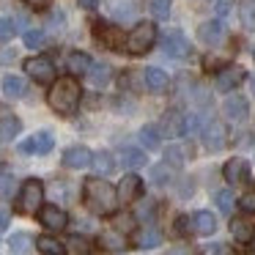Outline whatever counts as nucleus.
Segmentation results:
<instances>
[{"mask_svg":"<svg viewBox=\"0 0 255 255\" xmlns=\"http://www.w3.org/2000/svg\"><path fill=\"white\" fill-rule=\"evenodd\" d=\"M83 200L96 217H110L118 206L116 187L107 184L105 178H88V181L83 184Z\"/></svg>","mask_w":255,"mask_h":255,"instance_id":"obj_1","label":"nucleus"},{"mask_svg":"<svg viewBox=\"0 0 255 255\" xmlns=\"http://www.w3.org/2000/svg\"><path fill=\"white\" fill-rule=\"evenodd\" d=\"M80 99H83V88L74 77H61V80H52V88L47 94V102L50 107L58 113V116H69V113L77 110Z\"/></svg>","mask_w":255,"mask_h":255,"instance_id":"obj_2","label":"nucleus"},{"mask_svg":"<svg viewBox=\"0 0 255 255\" xmlns=\"http://www.w3.org/2000/svg\"><path fill=\"white\" fill-rule=\"evenodd\" d=\"M44 203V184L39 178H28L17 195V211L19 214H36Z\"/></svg>","mask_w":255,"mask_h":255,"instance_id":"obj_3","label":"nucleus"},{"mask_svg":"<svg viewBox=\"0 0 255 255\" xmlns=\"http://www.w3.org/2000/svg\"><path fill=\"white\" fill-rule=\"evenodd\" d=\"M154 44H156L154 22H137V25H134V30L127 36V41H124L127 52H132V55H143V52H148Z\"/></svg>","mask_w":255,"mask_h":255,"instance_id":"obj_4","label":"nucleus"},{"mask_svg":"<svg viewBox=\"0 0 255 255\" xmlns=\"http://www.w3.org/2000/svg\"><path fill=\"white\" fill-rule=\"evenodd\" d=\"M25 72H28L30 80H36L41 85H52V80H55V66L47 58H30V61H25Z\"/></svg>","mask_w":255,"mask_h":255,"instance_id":"obj_5","label":"nucleus"},{"mask_svg":"<svg viewBox=\"0 0 255 255\" xmlns=\"http://www.w3.org/2000/svg\"><path fill=\"white\" fill-rule=\"evenodd\" d=\"M39 222L47 228V231H63V228L69 225V217H66V211L61 209V206H55V203H47V206H41L39 211Z\"/></svg>","mask_w":255,"mask_h":255,"instance_id":"obj_6","label":"nucleus"},{"mask_svg":"<svg viewBox=\"0 0 255 255\" xmlns=\"http://www.w3.org/2000/svg\"><path fill=\"white\" fill-rule=\"evenodd\" d=\"M162 50H165V55L184 58L189 52V41L184 39V33L178 28H167L165 36H162Z\"/></svg>","mask_w":255,"mask_h":255,"instance_id":"obj_7","label":"nucleus"},{"mask_svg":"<svg viewBox=\"0 0 255 255\" xmlns=\"http://www.w3.org/2000/svg\"><path fill=\"white\" fill-rule=\"evenodd\" d=\"M198 39L203 41L206 47H220L225 44V25L220 19H209L198 28Z\"/></svg>","mask_w":255,"mask_h":255,"instance_id":"obj_8","label":"nucleus"},{"mask_svg":"<svg viewBox=\"0 0 255 255\" xmlns=\"http://www.w3.org/2000/svg\"><path fill=\"white\" fill-rule=\"evenodd\" d=\"M116 195H118L121 203H132V200H137L140 195H143V178L134 176V173L124 176L121 184H118V189H116Z\"/></svg>","mask_w":255,"mask_h":255,"instance_id":"obj_9","label":"nucleus"},{"mask_svg":"<svg viewBox=\"0 0 255 255\" xmlns=\"http://www.w3.org/2000/svg\"><path fill=\"white\" fill-rule=\"evenodd\" d=\"M203 143H206V148H209V151H222V148H225V143H228L225 127H222L220 121H209L203 127Z\"/></svg>","mask_w":255,"mask_h":255,"instance_id":"obj_10","label":"nucleus"},{"mask_svg":"<svg viewBox=\"0 0 255 255\" xmlns=\"http://www.w3.org/2000/svg\"><path fill=\"white\" fill-rule=\"evenodd\" d=\"M222 110H225V118H228V121H233V124L247 121V116H250V110H247V99H244V96H239V94L228 96L225 105H222Z\"/></svg>","mask_w":255,"mask_h":255,"instance_id":"obj_11","label":"nucleus"},{"mask_svg":"<svg viewBox=\"0 0 255 255\" xmlns=\"http://www.w3.org/2000/svg\"><path fill=\"white\" fill-rule=\"evenodd\" d=\"M94 33H96V39H99V44L110 47V50H124L127 36H124L118 28H113V25H96Z\"/></svg>","mask_w":255,"mask_h":255,"instance_id":"obj_12","label":"nucleus"},{"mask_svg":"<svg viewBox=\"0 0 255 255\" xmlns=\"http://www.w3.org/2000/svg\"><path fill=\"white\" fill-rule=\"evenodd\" d=\"M19 151H22V154H50L52 151V134L39 132V134H33V137L22 140V143H19Z\"/></svg>","mask_w":255,"mask_h":255,"instance_id":"obj_13","label":"nucleus"},{"mask_svg":"<svg viewBox=\"0 0 255 255\" xmlns=\"http://www.w3.org/2000/svg\"><path fill=\"white\" fill-rule=\"evenodd\" d=\"M242 80H244L242 69H239V66H228V69H222V72H217L214 88L217 91H233V88H239V85H242Z\"/></svg>","mask_w":255,"mask_h":255,"instance_id":"obj_14","label":"nucleus"},{"mask_svg":"<svg viewBox=\"0 0 255 255\" xmlns=\"http://www.w3.org/2000/svg\"><path fill=\"white\" fill-rule=\"evenodd\" d=\"M222 173H225V181H231V184L250 181V165H247V159H239V156L236 159H228Z\"/></svg>","mask_w":255,"mask_h":255,"instance_id":"obj_15","label":"nucleus"},{"mask_svg":"<svg viewBox=\"0 0 255 255\" xmlns=\"http://www.w3.org/2000/svg\"><path fill=\"white\" fill-rule=\"evenodd\" d=\"M91 151L85 148V145H72V148L63 151V165L72 167V170H83V167L91 165Z\"/></svg>","mask_w":255,"mask_h":255,"instance_id":"obj_16","label":"nucleus"},{"mask_svg":"<svg viewBox=\"0 0 255 255\" xmlns=\"http://www.w3.org/2000/svg\"><path fill=\"white\" fill-rule=\"evenodd\" d=\"M0 88H3V96H6V99H22V96L28 94V85H25V80L17 77V74H6Z\"/></svg>","mask_w":255,"mask_h":255,"instance_id":"obj_17","label":"nucleus"},{"mask_svg":"<svg viewBox=\"0 0 255 255\" xmlns=\"http://www.w3.org/2000/svg\"><path fill=\"white\" fill-rule=\"evenodd\" d=\"M143 80H145V88H148L151 94H165V91L170 88V80H167V74L159 72V69H145Z\"/></svg>","mask_w":255,"mask_h":255,"instance_id":"obj_18","label":"nucleus"},{"mask_svg":"<svg viewBox=\"0 0 255 255\" xmlns=\"http://www.w3.org/2000/svg\"><path fill=\"white\" fill-rule=\"evenodd\" d=\"M189 225H192V231L200 233V236H211V233L217 231V217L211 214V211H198Z\"/></svg>","mask_w":255,"mask_h":255,"instance_id":"obj_19","label":"nucleus"},{"mask_svg":"<svg viewBox=\"0 0 255 255\" xmlns=\"http://www.w3.org/2000/svg\"><path fill=\"white\" fill-rule=\"evenodd\" d=\"M184 124H187V118L178 110H170L162 118V132H165L167 137H178V134H184Z\"/></svg>","mask_w":255,"mask_h":255,"instance_id":"obj_20","label":"nucleus"},{"mask_svg":"<svg viewBox=\"0 0 255 255\" xmlns=\"http://www.w3.org/2000/svg\"><path fill=\"white\" fill-rule=\"evenodd\" d=\"M231 236L242 244H250L255 239V228L247 220H231Z\"/></svg>","mask_w":255,"mask_h":255,"instance_id":"obj_21","label":"nucleus"},{"mask_svg":"<svg viewBox=\"0 0 255 255\" xmlns=\"http://www.w3.org/2000/svg\"><path fill=\"white\" fill-rule=\"evenodd\" d=\"M36 250L41 255H66V244L52 239V236H39L36 239Z\"/></svg>","mask_w":255,"mask_h":255,"instance_id":"obj_22","label":"nucleus"},{"mask_svg":"<svg viewBox=\"0 0 255 255\" xmlns=\"http://www.w3.org/2000/svg\"><path fill=\"white\" fill-rule=\"evenodd\" d=\"M91 63H94V61H91L85 52H72V55H69V61H66V66H69V72H72L74 77H83V74H88Z\"/></svg>","mask_w":255,"mask_h":255,"instance_id":"obj_23","label":"nucleus"},{"mask_svg":"<svg viewBox=\"0 0 255 255\" xmlns=\"http://www.w3.org/2000/svg\"><path fill=\"white\" fill-rule=\"evenodd\" d=\"M121 165L127 170H137V167L145 165V151H137V148H124L121 151Z\"/></svg>","mask_w":255,"mask_h":255,"instance_id":"obj_24","label":"nucleus"},{"mask_svg":"<svg viewBox=\"0 0 255 255\" xmlns=\"http://www.w3.org/2000/svg\"><path fill=\"white\" fill-rule=\"evenodd\" d=\"M91 165H94V170L99 173V176H107V173H113L116 162H113V156L107 154V151H99V154L91 156Z\"/></svg>","mask_w":255,"mask_h":255,"instance_id":"obj_25","label":"nucleus"},{"mask_svg":"<svg viewBox=\"0 0 255 255\" xmlns=\"http://www.w3.org/2000/svg\"><path fill=\"white\" fill-rule=\"evenodd\" d=\"M162 244V233L156 231V228H145V231H140V236H137V247H143V250H154V247H159Z\"/></svg>","mask_w":255,"mask_h":255,"instance_id":"obj_26","label":"nucleus"},{"mask_svg":"<svg viewBox=\"0 0 255 255\" xmlns=\"http://www.w3.org/2000/svg\"><path fill=\"white\" fill-rule=\"evenodd\" d=\"M88 77L96 88H102V85H107V80H110V66H107V63H91Z\"/></svg>","mask_w":255,"mask_h":255,"instance_id":"obj_27","label":"nucleus"},{"mask_svg":"<svg viewBox=\"0 0 255 255\" xmlns=\"http://www.w3.org/2000/svg\"><path fill=\"white\" fill-rule=\"evenodd\" d=\"M140 143H143L145 151H156V148H159V143H162V140H159V129H156V127H143V129H140Z\"/></svg>","mask_w":255,"mask_h":255,"instance_id":"obj_28","label":"nucleus"},{"mask_svg":"<svg viewBox=\"0 0 255 255\" xmlns=\"http://www.w3.org/2000/svg\"><path fill=\"white\" fill-rule=\"evenodd\" d=\"M19 134V118L6 116L0 121V140H14Z\"/></svg>","mask_w":255,"mask_h":255,"instance_id":"obj_29","label":"nucleus"},{"mask_svg":"<svg viewBox=\"0 0 255 255\" xmlns=\"http://www.w3.org/2000/svg\"><path fill=\"white\" fill-rule=\"evenodd\" d=\"M239 17H242L244 28H255V0H242L239 3Z\"/></svg>","mask_w":255,"mask_h":255,"instance_id":"obj_30","label":"nucleus"},{"mask_svg":"<svg viewBox=\"0 0 255 255\" xmlns=\"http://www.w3.org/2000/svg\"><path fill=\"white\" fill-rule=\"evenodd\" d=\"M8 244H11V253L14 255H25L30 250V236H28V233H14V236L8 239Z\"/></svg>","mask_w":255,"mask_h":255,"instance_id":"obj_31","label":"nucleus"},{"mask_svg":"<svg viewBox=\"0 0 255 255\" xmlns=\"http://www.w3.org/2000/svg\"><path fill=\"white\" fill-rule=\"evenodd\" d=\"M69 247H72L74 255H91L94 253V244H91L85 236H72L69 239Z\"/></svg>","mask_w":255,"mask_h":255,"instance_id":"obj_32","label":"nucleus"},{"mask_svg":"<svg viewBox=\"0 0 255 255\" xmlns=\"http://www.w3.org/2000/svg\"><path fill=\"white\" fill-rule=\"evenodd\" d=\"M165 165L181 167V165H184V148H178V145H167V151H165Z\"/></svg>","mask_w":255,"mask_h":255,"instance_id":"obj_33","label":"nucleus"},{"mask_svg":"<svg viewBox=\"0 0 255 255\" xmlns=\"http://www.w3.org/2000/svg\"><path fill=\"white\" fill-rule=\"evenodd\" d=\"M44 44H47V39L41 30H25V47L28 50H41Z\"/></svg>","mask_w":255,"mask_h":255,"instance_id":"obj_34","label":"nucleus"},{"mask_svg":"<svg viewBox=\"0 0 255 255\" xmlns=\"http://www.w3.org/2000/svg\"><path fill=\"white\" fill-rule=\"evenodd\" d=\"M170 178H173V173H170V167H167V165H156L154 170H151V181L159 184V187L170 184Z\"/></svg>","mask_w":255,"mask_h":255,"instance_id":"obj_35","label":"nucleus"},{"mask_svg":"<svg viewBox=\"0 0 255 255\" xmlns=\"http://www.w3.org/2000/svg\"><path fill=\"white\" fill-rule=\"evenodd\" d=\"M233 203H236V200H233V192H231V189H222V192H217V206H220L222 214H231V211H233Z\"/></svg>","mask_w":255,"mask_h":255,"instance_id":"obj_36","label":"nucleus"},{"mask_svg":"<svg viewBox=\"0 0 255 255\" xmlns=\"http://www.w3.org/2000/svg\"><path fill=\"white\" fill-rule=\"evenodd\" d=\"M99 242H102V247H107V250H124V247H127L124 236H118V233H105Z\"/></svg>","mask_w":255,"mask_h":255,"instance_id":"obj_37","label":"nucleus"},{"mask_svg":"<svg viewBox=\"0 0 255 255\" xmlns=\"http://www.w3.org/2000/svg\"><path fill=\"white\" fill-rule=\"evenodd\" d=\"M14 195V176L0 173V198H11Z\"/></svg>","mask_w":255,"mask_h":255,"instance_id":"obj_38","label":"nucleus"},{"mask_svg":"<svg viewBox=\"0 0 255 255\" xmlns=\"http://www.w3.org/2000/svg\"><path fill=\"white\" fill-rule=\"evenodd\" d=\"M151 11H154V17L167 19V14H170V0H154L151 3Z\"/></svg>","mask_w":255,"mask_h":255,"instance_id":"obj_39","label":"nucleus"},{"mask_svg":"<svg viewBox=\"0 0 255 255\" xmlns=\"http://www.w3.org/2000/svg\"><path fill=\"white\" fill-rule=\"evenodd\" d=\"M239 206H242V211H247V214H255V192H247L239 200Z\"/></svg>","mask_w":255,"mask_h":255,"instance_id":"obj_40","label":"nucleus"},{"mask_svg":"<svg viewBox=\"0 0 255 255\" xmlns=\"http://www.w3.org/2000/svg\"><path fill=\"white\" fill-rule=\"evenodd\" d=\"M11 33H14V22L11 19H0V41L11 39Z\"/></svg>","mask_w":255,"mask_h":255,"instance_id":"obj_41","label":"nucleus"},{"mask_svg":"<svg viewBox=\"0 0 255 255\" xmlns=\"http://www.w3.org/2000/svg\"><path fill=\"white\" fill-rule=\"evenodd\" d=\"M116 228H118V231H129V228H132V217H118Z\"/></svg>","mask_w":255,"mask_h":255,"instance_id":"obj_42","label":"nucleus"},{"mask_svg":"<svg viewBox=\"0 0 255 255\" xmlns=\"http://www.w3.org/2000/svg\"><path fill=\"white\" fill-rule=\"evenodd\" d=\"M214 255H236V253H233L231 244H217V247H214Z\"/></svg>","mask_w":255,"mask_h":255,"instance_id":"obj_43","label":"nucleus"},{"mask_svg":"<svg viewBox=\"0 0 255 255\" xmlns=\"http://www.w3.org/2000/svg\"><path fill=\"white\" fill-rule=\"evenodd\" d=\"M167 255H195V250L192 247H173V250H167Z\"/></svg>","mask_w":255,"mask_h":255,"instance_id":"obj_44","label":"nucleus"},{"mask_svg":"<svg viewBox=\"0 0 255 255\" xmlns=\"http://www.w3.org/2000/svg\"><path fill=\"white\" fill-rule=\"evenodd\" d=\"M25 3H28V6H33V8H47L52 0H25Z\"/></svg>","mask_w":255,"mask_h":255,"instance_id":"obj_45","label":"nucleus"},{"mask_svg":"<svg viewBox=\"0 0 255 255\" xmlns=\"http://www.w3.org/2000/svg\"><path fill=\"white\" fill-rule=\"evenodd\" d=\"M80 6H83V8H88V11H94V8L99 6V0H80Z\"/></svg>","mask_w":255,"mask_h":255,"instance_id":"obj_46","label":"nucleus"},{"mask_svg":"<svg viewBox=\"0 0 255 255\" xmlns=\"http://www.w3.org/2000/svg\"><path fill=\"white\" fill-rule=\"evenodd\" d=\"M8 228V214L6 211H0V231H6Z\"/></svg>","mask_w":255,"mask_h":255,"instance_id":"obj_47","label":"nucleus"},{"mask_svg":"<svg viewBox=\"0 0 255 255\" xmlns=\"http://www.w3.org/2000/svg\"><path fill=\"white\" fill-rule=\"evenodd\" d=\"M253 94H255V77H253Z\"/></svg>","mask_w":255,"mask_h":255,"instance_id":"obj_48","label":"nucleus"}]
</instances>
